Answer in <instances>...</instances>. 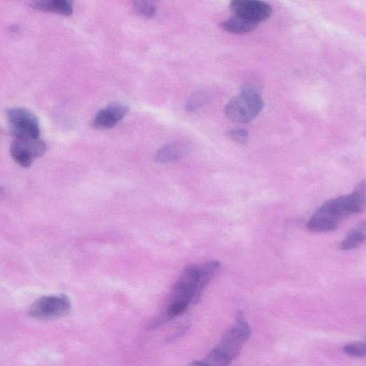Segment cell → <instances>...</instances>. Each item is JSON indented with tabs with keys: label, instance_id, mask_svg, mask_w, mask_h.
<instances>
[{
	"label": "cell",
	"instance_id": "obj_1",
	"mask_svg": "<svg viewBox=\"0 0 366 366\" xmlns=\"http://www.w3.org/2000/svg\"><path fill=\"white\" fill-rule=\"evenodd\" d=\"M365 209L366 179H362L350 195L324 203L309 219L306 227L317 233L334 231L347 216L361 213Z\"/></svg>",
	"mask_w": 366,
	"mask_h": 366
},
{
	"label": "cell",
	"instance_id": "obj_2",
	"mask_svg": "<svg viewBox=\"0 0 366 366\" xmlns=\"http://www.w3.org/2000/svg\"><path fill=\"white\" fill-rule=\"evenodd\" d=\"M264 102L253 90L247 89L230 100L225 108L226 116L237 123H249L263 111Z\"/></svg>",
	"mask_w": 366,
	"mask_h": 366
},
{
	"label": "cell",
	"instance_id": "obj_3",
	"mask_svg": "<svg viewBox=\"0 0 366 366\" xmlns=\"http://www.w3.org/2000/svg\"><path fill=\"white\" fill-rule=\"evenodd\" d=\"M6 116L10 130L15 139L40 138L39 120L29 109L19 107H11L7 109Z\"/></svg>",
	"mask_w": 366,
	"mask_h": 366
},
{
	"label": "cell",
	"instance_id": "obj_4",
	"mask_svg": "<svg viewBox=\"0 0 366 366\" xmlns=\"http://www.w3.org/2000/svg\"><path fill=\"white\" fill-rule=\"evenodd\" d=\"M71 304L65 295L44 297L36 300L29 311V316L41 320H53L69 313Z\"/></svg>",
	"mask_w": 366,
	"mask_h": 366
},
{
	"label": "cell",
	"instance_id": "obj_5",
	"mask_svg": "<svg viewBox=\"0 0 366 366\" xmlns=\"http://www.w3.org/2000/svg\"><path fill=\"white\" fill-rule=\"evenodd\" d=\"M47 151L46 143L41 138L15 139L11 146L13 160L24 168H29L33 161L42 157Z\"/></svg>",
	"mask_w": 366,
	"mask_h": 366
},
{
	"label": "cell",
	"instance_id": "obj_6",
	"mask_svg": "<svg viewBox=\"0 0 366 366\" xmlns=\"http://www.w3.org/2000/svg\"><path fill=\"white\" fill-rule=\"evenodd\" d=\"M230 7L235 15L258 24L269 19L273 13L270 5L258 0H235Z\"/></svg>",
	"mask_w": 366,
	"mask_h": 366
},
{
	"label": "cell",
	"instance_id": "obj_7",
	"mask_svg": "<svg viewBox=\"0 0 366 366\" xmlns=\"http://www.w3.org/2000/svg\"><path fill=\"white\" fill-rule=\"evenodd\" d=\"M128 107L122 102H112L95 115L90 122L93 128L97 130H108L114 128L128 114Z\"/></svg>",
	"mask_w": 366,
	"mask_h": 366
},
{
	"label": "cell",
	"instance_id": "obj_8",
	"mask_svg": "<svg viewBox=\"0 0 366 366\" xmlns=\"http://www.w3.org/2000/svg\"><path fill=\"white\" fill-rule=\"evenodd\" d=\"M250 337V334L235 326L225 332L221 344L217 347L234 360L240 354L243 345Z\"/></svg>",
	"mask_w": 366,
	"mask_h": 366
},
{
	"label": "cell",
	"instance_id": "obj_9",
	"mask_svg": "<svg viewBox=\"0 0 366 366\" xmlns=\"http://www.w3.org/2000/svg\"><path fill=\"white\" fill-rule=\"evenodd\" d=\"M36 10L69 16L73 13V4L69 0H39L30 4Z\"/></svg>",
	"mask_w": 366,
	"mask_h": 366
},
{
	"label": "cell",
	"instance_id": "obj_10",
	"mask_svg": "<svg viewBox=\"0 0 366 366\" xmlns=\"http://www.w3.org/2000/svg\"><path fill=\"white\" fill-rule=\"evenodd\" d=\"M259 24L234 15L231 18L222 22L221 27L223 30L237 34H243L254 30Z\"/></svg>",
	"mask_w": 366,
	"mask_h": 366
},
{
	"label": "cell",
	"instance_id": "obj_11",
	"mask_svg": "<svg viewBox=\"0 0 366 366\" xmlns=\"http://www.w3.org/2000/svg\"><path fill=\"white\" fill-rule=\"evenodd\" d=\"M187 154V148L179 142L167 144L157 152L155 160L158 163H167L177 161Z\"/></svg>",
	"mask_w": 366,
	"mask_h": 366
},
{
	"label": "cell",
	"instance_id": "obj_12",
	"mask_svg": "<svg viewBox=\"0 0 366 366\" xmlns=\"http://www.w3.org/2000/svg\"><path fill=\"white\" fill-rule=\"evenodd\" d=\"M366 239V222H362L351 230L339 245V250L348 251L358 248Z\"/></svg>",
	"mask_w": 366,
	"mask_h": 366
},
{
	"label": "cell",
	"instance_id": "obj_13",
	"mask_svg": "<svg viewBox=\"0 0 366 366\" xmlns=\"http://www.w3.org/2000/svg\"><path fill=\"white\" fill-rule=\"evenodd\" d=\"M209 99L210 96L206 92H197L192 95L187 101L186 109L188 112L194 113L206 104Z\"/></svg>",
	"mask_w": 366,
	"mask_h": 366
},
{
	"label": "cell",
	"instance_id": "obj_14",
	"mask_svg": "<svg viewBox=\"0 0 366 366\" xmlns=\"http://www.w3.org/2000/svg\"><path fill=\"white\" fill-rule=\"evenodd\" d=\"M133 9L136 13L145 18H153L157 13L156 6L149 1L134 2Z\"/></svg>",
	"mask_w": 366,
	"mask_h": 366
},
{
	"label": "cell",
	"instance_id": "obj_15",
	"mask_svg": "<svg viewBox=\"0 0 366 366\" xmlns=\"http://www.w3.org/2000/svg\"><path fill=\"white\" fill-rule=\"evenodd\" d=\"M344 352L350 356L363 358L366 356V342L353 343L344 348Z\"/></svg>",
	"mask_w": 366,
	"mask_h": 366
},
{
	"label": "cell",
	"instance_id": "obj_16",
	"mask_svg": "<svg viewBox=\"0 0 366 366\" xmlns=\"http://www.w3.org/2000/svg\"><path fill=\"white\" fill-rule=\"evenodd\" d=\"M227 138L238 144H245L248 139V133L245 129L236 128L228 131Z\"/></svg>",
	"mask_w": 366,
	"mask_h": 366
},
{
	"label": "cell",
	"instance_id": "obj_17",
	"mask_svg": "<svg viewBox=\"0 0 366 366\" xmlns=\"http://www.w3.org/2000/svg\"><path fill=\"white\" fill-rule=\"evenodd\" d=\"M189 327L190 325L189 324L182 325L177 329L174 334L171 335L167 339V341L172 342L179 339L188 332Z\"/></svg>",
	"mask_w": 366,
	"mask_h": 366
}]
</instances>
